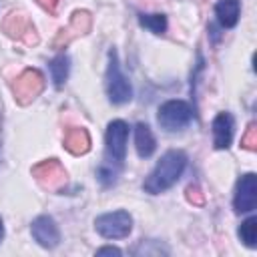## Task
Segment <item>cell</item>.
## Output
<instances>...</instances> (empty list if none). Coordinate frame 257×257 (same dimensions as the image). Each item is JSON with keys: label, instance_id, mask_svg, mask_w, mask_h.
<instances>
[{"label": "cell", "instance_id": "cell-7", "mask_svg": "<svg viewBox=\"0 0 257 257\" xmlns=\"http://www.w3.org/2000/svg\"><path fill=\"white\" fill-rule=\"evenodd\" d=\"M128 126L122 120H112L106 128V161L110 165H122L126 155Z\"/></svg>", "mask_w": 257, "mask_h": 257}, {"label": "cell", "instance_id": "cell-16", "mask_svg": "<svg viewBox=\"0 0 257 257\" xmlns=\"http://www.w3.org/2000/svg\"><path fill=\"white\" fill-rule=\"evenodd\" d=\"M50 72H52L54 84H56V86H62V82H64L66 76H68V58H66L64 54L56 56V58L50 62Z\"/></svg>", "mask_w": 257, "mask_h": 257}, {"label": "cell", "instance_id": "cell-2", "mask_svg": "<svg viewBox=\"0 0 257 257\" xmlns=\"http://www.w3.org/2000/svg\"><path fill=\"white\" fill-rule=\"evenodd\" d=\"M106 92L110 102L114 104H124L131 100L133 96V88L126 80V76L122 74L120 66H118V56L116 50L110 48L108 52V68H106Z\"/></svg>", "mask_w": 257, "mask_h": 257}, {"label": "cell", "instance_id": "cell-4", "mask_svg": "<svg viewBox=\"0 0 257 257\" xmlns=\"http://www.w3.org/2000/svg\"><path fill=\"white\" fill-rule=\"evenodd\" d=\"M94 227L106 239H122L131 233L133 219L126 211H114V213H106V215L96 217Z\"/></svg>", "mask_w": 257, "mask_h": 257}, {"label": "cell", "instance_id": "cell-20", "mask_svg": "<svg viewBox=\"0 0 257 257\" xmlns=\"http://www.w3.org/2000/svg\"><path fill=\"white\" fill-rule=\"evenodd\" d=\"M187 199L193 203V205H203L205 203V197H203V193H201V189L199 187H187Z\"/></svg>", "mask_w": 257, "mask_h": 257}, {"label": "cell", "instance_id": "cell-1", "mask_svg": "<svg viewBox=\"0 0 257 257\" xmlns=\"http://www.w3.org/2000/svg\"><path fill=\"white\" fill-rule=\"evenodd\" d=\"M185 165H187L185 153H181V151H169L157 163V167L149 175V179L145 181V191L147 193H153V195L167 191L173 183H177V179L185 171Z\"/></svg>", "mask_w": 257, "mask_h": 257}, {"label": "cell", "instance_id": "cell-17", "mask_svg": "<svg viewBox=\"0 0 257 257\" xmlns=\"http://www.w3.org/2000/svg\"><path fill=\"white\" fill-rule=\"evenodd\" d=\"M239 237L247 247H255L257 245V217H249L239 227Z\"/></svg>", "mask_w": 257, "mask_h": 257}, {"label": "cell", "instance_id": "cell-19", "mask_svg": "<svg viewBox=\"0 0 257 257\" xmlns=\"http://www.w3.org/2000/svg\"><path fill=\"white\" fill-rule=\"evenodd\" d=\"M241 147L247 151H257V124L255 122H251L247 126V133L241 139Z\"/></svg>", "mask_w": 257, "mask_h": 257}, {"label": "cell", "instance_id": "cell-5", "mask_svg": "<svg viewBox=\"0 0 257 257\" xmlns=\"http://www.w3.org/2000/svg\"><path fill=\"white\" fill-rule=\"evenodd\" d=\"M193 118V110L183 100H169L159 108V124L165 131H179Z\"/></svg>", "mask_w": 257, "mask_h": 257}, {"label": "cell", "instance_id": "cell-10", "mask_svg": "<svg viewBox=\"0 0 257 257\" xmlns=\"http://www.w3.org/2000/svg\"><path fill=\"white\" fill-rule=\"evenodd\" d=\"M88 30H90V14H88L86 10H76V12L72 14V18H70L68 26H66V28H62V30H60V34L56 36L54 46H56V48H60L62 44L72 42L74 38H78V36L86 34Z\"/></svg>", "mask_w": 257, "mask_h": 257}, {"label": "cell", "instance_id": "cell-3", "mask_svg": "<svg viewBox=\"0 0 257 257\" xmlns=\"http://www.w3.org/2000/svg\"><path fill=\"white\" fill-rule=\"evenodd\" d=\"M44 88V76L36 68H26L14 82H12V92L18 104L26 106L30 104Z\"/></svg>", "mask_w": 257, "mask_h": 257}, {"label": "cell", "instance_id": "cell-13", "mask_svg": "<svg viewBox=\"0 0 257 257\" xmlns=\"http://www.w3.org/2000/svg\"><path fill=\"white\" fill-rule=\"evenodd\" d=\"M64 149L72 155H84L90 149V137L82 126H70L64 133Z\"/></svg>", "mask_w": 257, "mask_h": 257}, {"label": "cell", "instance_id": "cell-9", "mask_svg": "<svg viewBox=\"0 0 257 257\" xmlns=\"http://www.w3.org/2000/svg\"><path fill=\"white\" fill-rule=\"evenodd\" d=\"M257 205V177L253 173L241 177L237 183V193H235V211L237 213H247L253 211Z\"/></svg>", "mask_w": 257, "mask_h": 257}, {"label": "cell", "instance_id": "cell-6", "mask_svg": "<svg viewBox=\"0 0 257 257\" xmlns=\"http://www.w3.org/2000/svg\"><path fill=\"white\" fill-rule=\"evenodd\" d=\"M2 30L6 32V36H10L14 40H20L28 46L38 42V34H36L34 24L22 12H10L2 22Z\"/></svg>", "mask_w": 257, "mask_h": 257}, {"label": "cell", "instance_id": "cell-23", "mask_svg": "<svg viewBox=\"0 0 257 257\" xmlns=\"http://www.w3.org/2000/svg\"><path fill=\"white\" fill-rule=\"evenodd\" d=\"M2 235H4V229H2V221H0V239H2Z\"/></svg>", "mask_w": 257, "mask_h": 257}, {"label": "cell", "instance_id": "cell-11", "mask_svg": "<svg viewBox=\"0 0 257 257\" xmlns=\"http://www.w3.org/2000/svg\"><path fill=\"white\" fill-rule=\"evenodd\" d=\"M32 237H34L42 247H46V249L56 247L58 241H60V233H58L56 223H54L50 217H46V215L38 217V219L32 223Z\"/></svg>", "mask_w": 257, "mask_h": 257}, {"label": "cell", "instance_id": "cell-15", "mask_svg": "<svg viewBox=\"0 0 257 257\" xmlns=\"http://www.w3.org/2000/svg\"><path fill=\"white\" fill-rule=\"evenodd\" d=\"M215 14L221 22V26L231 28L239 20V0H221L215 6Z\"/></svg>", "mask_w": 257, "mask_h": 257}, {"label": "cell", "instance_id": "cell-14", "mask_svg": "<svg viewBox=\"0 0 257 257\" xmlns=\"http://www.w3.org/2000/svg\"><path fill=\"white\" fill-rule=\"evenodd\" d=\"M135 147L139 157H151L155 153V137L151 133V128L145 122H139L135 126Z\"/></svg>", "mask_w": 257, "mask_h": 257}, {"label": "cell", "instance_id": "cell-8", "mask_svg": "<svg viewBox=\"0 0 257 257\" xmlns=\"http://www.w3.org/2000/svg\"><path fill=\"white\" fill-rule=\"evenodd\" d=\"M32 177L38 181L40 187H44L48 191H56L66 183V171L60 165V161H56V159H48V161L34 165Z\"/></svg>", "mask_w": 257, "mask_h": 257}, {"label": "cell", "instance_id": "cell-21", "mask_svg": "<svg viewBox=\"0 0 257 257\" xmlns=\"http://www.w3.org/2000/svg\"><path fill=\"white\" fill-rule=\"evenodd\" d=\"M36 2H38L46 12H50V14L56 12V2H58V0H36Z\"/></svg>", "mask_w": 257, "mask_h": 257}, {"label": "cell", "instance_id": "cell-12", "mask_svg": "<svg viewBox=\"0 0 257 257\" xmlns=\"http://www.w3.org/2000/svg\"><path fill=\"white\" fill-rule=\"evenodd\" d=\"M233 139V116L229 112H219L213 120V143L215 149H227Z\"/></svg>", "mask_w": 257, "mask_h": 257}, {"label": "cell", "instance_id": "cell-18", "mask_svg": "<svg viewBox=\"0 0 257 257\" xmlns=\"http://www.w3.org/2000/svg\"><path fill=\"white\" fill-rule=\"evenodd\" d=\"M141 24L155 34H163L167 28V18L163 14H141Z\"/></svg>", "mask_w": 257, "mask_h": 257}, {"label": "cell", "instance_id": "cell-22", "mask_svg": "<svg viewBox=\"0 0 257 257\" xmlns=\"http://www.w3.org/2000/svg\"><path fill=\"white\" fill-rule=\"evenodd\" d=\"M96 255H98V257H100V255H114V257H118L120 251H118L116 247H102V249L96 251Z\"/></svg>", "mask_w": 257, "mask_h": 257}]
</instances>
